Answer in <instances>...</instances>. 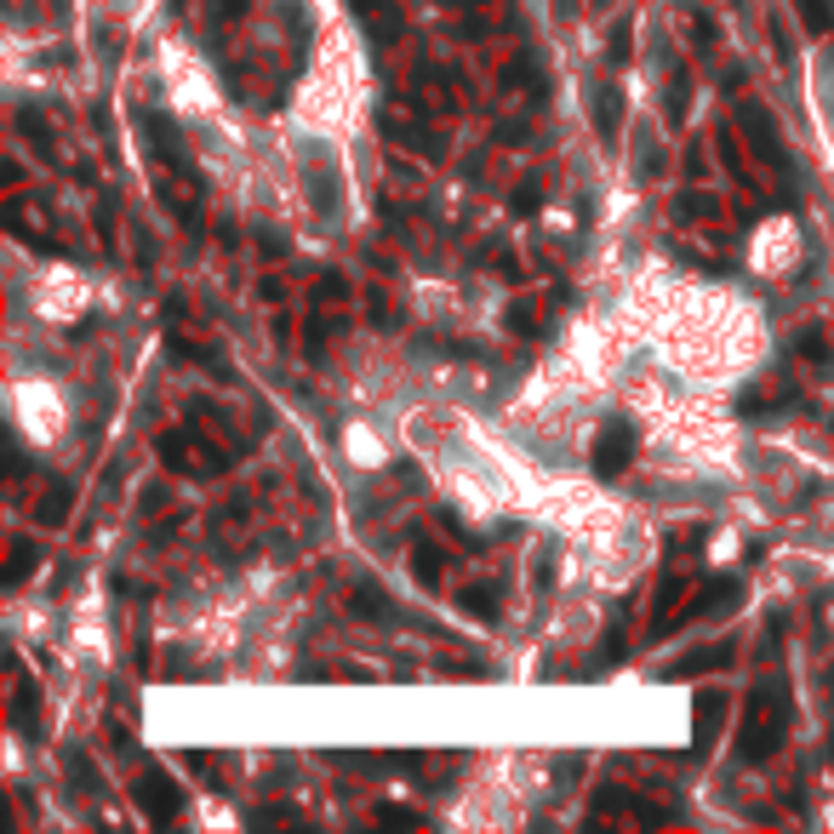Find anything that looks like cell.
<instances>
[{"mask_svg":"<svg viewBox=\"0 0 834 834\" xmlns=\"http://www.w3.org/2000/svg\"><path fill=\"white\" fill-rule=\"evenodd\" d=\"M789 720H794V704H789V686L783 675L772 680L766 675L749 697H743V720H738V760L743 766H760V760H772L789 738Z\"/></svg>","mask_w":834,"mask_h":834,"instance_id":"cell-1","label":"cell"},{"mask_svg":"<svg viewBox=\"0 0 834 834\" xmlns=\"http://www.w3.org/2000/svg\"><path fill=\"white\" fill-rule=\"evenodd\" d=\"M731 115H738V131H743V144L754 149V160L766 166V172H778V183H783V194H789V207H794V189H800V178H794V155H789V144H783V131H778V120L766 115L754 97H743V104H731Z\"/></svg>","mask_w":834,"mask_h":834,"instance_id":"cell-2","label":"cell"},{"mask_svg":"<svg viewBox=\"0 0 834 834\" xmlns=\"http://www.w3.org/2000/svg\"><path fill=\"white\" fill-rule=\"evenodd\" d=\"M160 463H166L172 475H200V481H212V475L229 469L223 452L207 446L200 435H189V429H172V435H160Z\"/></svg>","mask_w":834,"mask_h":834,"instance_id":"cell-3","label":"cell"},{"mask_svg":"<svg viewBox=\"0 0 834 834\" xmlns=\"http://www.w3.org/2000/svg\"><path fill=\"white\" fill-rule=\"evenodd\" d=\"M635 452H641V435H635V429H629L623 418H612V423L594 435V446H589V469H594V481H617L629 463H635Z\"/></svg>","mask_w":834,"mask_h":834,"instance_id":"cell-4","label":"cell"},{"mask_svg":"<svg viewBox=\"0 0 834 834\" xmlns=\"http://www.w3.org/2000/svg\"><path fill=\"white\" fill-rule=\"evenodd\" d=\"M131 794H138V806H144L149 823H178V812H183V789H178L172 772H160V766H149Z\"/></svg>","mask_w":834,"mask_h":834,"instance_id":"cell-5","label":"cell"},{"mask_svg":"<svg viewBox=\"0 0 834 834\" xmlns=\"http://www.w3.org/2000/svg\"><path fill=\"white\" fill-rule=\"evenodd\" d=\"M738 600H743V583H738V578H709V583L697 589V594L686 600V606L675 612V629H680V623H704V617H720V612H731V606H738Z\"/></svg>","mask_w":834,"mask_h":834,"instance_id":"cell-6","label":"cell"},{"mask_svg":"<svg viewBox=\"0 0 834 834\" xmlns=\"http://www.w3.org/2000/svg\"><path fill=\"white\" fill-rule=\"evenodd\" d=\"M731 657H738V641H709V646H697V652L675 657L669 669H663V680H697V675L731 669Z\"/></svg>","mask_w":834,"mask_h":834,"instance_id":"cell-7","label":"cell"},{"mask_svg":"<svg viewBox=\"0 0 834 834\" xmlns=\"http://www.w3.org/2000/svg\"><path fill=\"white\" fill-rule=\"evenodd\" d=\"M349 7H355V18L366 23V35H372L378 46H394L400 35H407V18H400L394 0H349Z\"/></svg>","mask_w":834,"mask_h":834,"instance_id":"cell-8","label":"cell"},{"mask_svg":"<svg viewBox=\"0 0 834 834\" xmlns=\"http://www.w3.org/2000/svg\"><path fill=\"white\" fill-rule=\"evenodd\" d=\"M726 709H731V697H720V692H704V697L692 704V754H709V749H715Z\"/></svg>","mask_w":834,"mask_h":834,"instance_id":"cell-9","label":"cell"},{"mask_svg":"<svg viewBox=\"0 0 834 834\" xmlns=\"http://www.w3.org/2000/svg\"><path fill=\"white\" fill-rule=\"evenodd\" d=\"M680 600H686V578H680V566H669V572H663V583H657V600H652V641L675 635Z\"/></svg>","mask_w":834,"mask_h":834,"instance_id":"cell-10","label":"cell"},{"mask_svg":"<svg viewBox=\"0 0 834 834\" xmlns=\"http://www.w3.org/2000/svg\"><path fill=\"white\" fill-rule=\"evenodd\" d=\"M589 115H594L600 144H617V131H623V92H617V81H600L589 92Z\"/></svg>","mask_w":834,"mask_h":834,"instance_id":"cell-11","label":"cell"},{"mask_svg":"<svg viewBox=\"0 0 834 834\" xmlns=\"http://www.w3.org/2000/svg\"><path fill=\"white\" fill-rule=\"evenodd\" d=\"M138 126L149 131V144H155V160H166V166H189V155H183V138H178V126L166 120L160 109H144V115H138Z\"/></svg>","mask_w":834,"mask_h":834,"instance_id":"cell-12","label":"cell"},{"mask_svg":"<svg viewBox=\"0 0 834 834\" xmlns=\"http://www.w3.org/2000/svg\"><path fill=\"white\" fill-rule=\"evenodd\" d=\"M383 131L389 138H400V144H418L429 160H441L446 155V144H441V131H423L418 120H407V115H394V109H383Z\"/></svg>","mask_w":834,"mask_h":834,"instance_id":"cell-13","label":"cell"},{"mask_svg":"<svg viewBox=\"0 0 834 834\" xmlns=\"http://www.w3.org/2000/svg\"><path fill=\"white\" fill-rule=\"evenodd\" d=\"M497 606H504V589H497V583H469V589H457V612L475 617V623H497Z\"/></svg>","mask_w":834,"mask_h":834,"instance_id":"cell-14","label":"cell"},{"mask_svg":"<svg viewBox=\"0 0 834 834\" xmlns=\"http://www.w3.org/2000/svg\"><path fill=\"white\" fill-rule=\"evenodd\" d=\"M70 509H75V486L70 481H46L41 504H35V520L57 531V526H70Z\"/></svg>","mask_w":834,"mask_h":834,"instance_id":"cell-15","label":"cell"},{"mask_svg":"<svg viewBox=\"0 0 834 834\" xmlns=\"http://www.w3.org/2000/svg\"><path fill=\"white\" fill-rule=\"evenodd\" d=\"M497 86H504V92H531V97H549V81L538 75V57H531V52H520V57L509 63V70L497 75Z\"/></svg>","mask_w":834,"mask_h":834,"instance_id":"cell-16","label":"cell"},{"mask_svg":"<svg viewBox=\"0 0 834 834\" xmlns=\"http://www.w3.org/2000/svg\"><path fill=\"white\" fill-rule=\"evenodd\" d=\"M349 612H355L360 623H400V612L389 606V594H383L378 583H360V589L349 594Z\"/></svg>","mask_w":834,"mask_h":834,"instance_id":"cell-17","label":"cell"},{"mask_svg":"<svg viewBox=\"0 0 834 834\" xmlns=\"http://www.w3.org/2000/svg\"><path fill=\"white\" fill-rule=\"evenodd\" d=\"M686 109H692V70H669V81H663V120L680 131Z\"/></svg>","mask_w":834,"mask_h":834,"instance_id":"cell-18","label":"cell"},{"mask_svg":"<svg viewBox=\"0 0 834 834\" xmlns=\"http://www.w3.org/2000/svg\"><path fill=\"white\" fill-rule=\"evenodd\" d=\"M669 218H675V223H709V218H720V200H715V194H704V189H692V194H675Z\"/></svg>","mask_w":834,"mask_h":834,"instance_id":"cell-19","label":"cell"},{"mask_svg":"<svg viewBox=\"0 0 834 834\" xmlns=\"http://www.w3.org/2000/svg\"><path fill=\"white\" fill-rule=\"evenodd\" d=\"M789 400H794V383H766V389H749L743 400H738V412L743 418H760V412H772V407H789Z\"/></svg>","mask_w":834,"mask_h":834,"instance_id":"cell-20","label":"cell"},{"mask_svg":"<svg viewBox=\"0 0 834 834\" xmlns=\"http://www.w3.org/2000/svg\"><path fill=\"white\" fill-rule=\"evenodd\" d=\"M794 355L806 360V366H828V360H834L828 331H823V326H800V331H794Z\"/></svg>","mask_w":834,"mask_h":834,"instance_id":"cell-21","label":"cell"},{"mask_svg":"<svg viewBox=\"0 0 834 834\" xmlns=\"http://www.w3.org/2000/svg\"><path fill=\"white\" fill-rule=\"evenodd\" d=\"M441 560H446V555H441L435 543H429V538H418V543H412V572H418V583H423V589H441Z\"/></svg>","mask_w":834,"mask_h":834,"instance_id":"cell-22","label":"cell"},{"mask_svg":"<svg viewBox=\"0 0 834 834\" xmlns=\"http://www.w3.org/2000/svg\"><path fill=\"white\" fill-rule=\"evenodd\" d=\"M18 131H23V138L35 144L41 155H52V144H57V138H52V120H46L35 104H23V109H18Z\"/></svg>","mask_w":834,"mask_h":834,"instance_id":"cell-23","label":"cell"},{"mask_svg":"<svg viewBox=\"0 0 834 834\" xmlns=\"http://www.w3.org/2000/svg\"><path fill=\"white\" fill-rule=\"evenodd\" d=\"M794 12L800 23H806V35H834V0H794Z\"/></svg>","mask_w":834,"mask_h":834,"instance_id":"cell-24","label":"cell"},{"mask_svg":"<svg viewBox=\"0 0 834 834\" xmlns=\"http://www.w3.org/2000/svg\"><path fill=\"white\" fill-rule=\"evenodd\" d=\"M457 97H463L457 86H446V81H441L435 70H423V109H435V115H452V109H457Z\"/></svg>","mask_w":834,"mask_h":834,"instance_id":"cell-25","label":"cell"},{"mask_svg":"<svg viewBox=\"0 0 834 834\" xmlns=\"http://www.w3.org/2000/svg\"><path fill=\"white\" fill-rule=\"evenodd\" d=\"M12 726L29 731V738L41 731V720H35V680H18V692H12Z\"/></svg>","mask_w":834,"mask_h":834,"instance_id":"cell-26","label":"cell"},{"mask_svg":"<svg viewBox=\"0 0 834 834\" xmlns=\"http://www.w3.org/2000/svg\"><path fill=\"white\" fill-rule=\"evenodd\" d=\"M304 331H309V338H304V355H309V360H326V355H331V344H338V331H344V326H338V320H320V315H315V320H309Z\"/></svg>","mask_w":834,"mask_h":834,"instance_id":"cell-27","label":"cell"},{"mask_svg":"<svg viewBox=\"0 0 834 834\" xmlns=\"http://www.w3.org/2000/svg\"><path fill=\"white\" fill-rule=\"evenodd\" d=\"M35 560H41V549L29 543V538H12V560H7V589H18L29 572H35Z\"/></svg>","mask_w":834,"mask_h":834,"instance_id":"cell-28","label":"cell"},{"mask_svg":"<svg viewBox=\"0 0 834 834\" xmlns=\"http://www.w3.org/2000/svg\"><path fill=\"white\" fill-rule=\"evenodd\" d=\"M606 52H612V63L623 70V63H635V18H617L612 23V41H606Z\"/></svg>","mask_w":834,"mask_h":834,"instance_id":"cell-29","label":"cell"},{"mask_svg":"<svg viewBox=\"0 0 834 834\" xmlns=\"http://www.w3.org/2000/svg\"><path fill=\"white\" fill-rule=\"evenodd\" d=\"M166 349H172L178 360H194V366H218V349H207V344L183 338V331H166Z\"/></svg>","mask_w":834,"mask_h":834,"instance_id":"cell-30","label":"cell"},{"mask_svg":"<svg viewBox=\"0 0 834 834\" xmlns=\"http://www.w3.org/2000/svg\"><path fill=\"white\" fill-rule=\"evenodd\" d=\"M63 766H70V778H75V789H81V794H97V789H104V778H97V766H92L81 749H70V754H63Z\"/></svg>","mask_w":834,"mask_h":834,"instance_id":"cell-31","label":"cell"},{"mask_svg":"<svg viewBox=\"0 0 834 834\" xmlns=\"http://www.w3.org/2000/svg\"><path fill=\"white\" fill-rule=\"evenodd\" d=\"M509 207H515V218H531V212L543 207V183H538V178H520V183H515V200H509Z\"/></svg>","mask_w":834,"mask_h":834,"instance_id":"cell-32","label":"cell"},{"mask_svg":"<svg viewBox=\"0 0 834 834\" xmlns=\"http://www.w3.org/2000/svg\"><path fill=\"white\" fill-rule=\"evenodd\" d=\"M538 326H543V320H538V309H531L526 297H520V304H509V331H515V338H543Z\"/></svg>","mask_w":834,"mask_h":834,"instance_id":"cell-33","label":"cell"},{"mask_svg":"<svg viewBox=\"0 0 834 834\" xmlns=\"http://www.w3.org/2000/svg\"><path fill=\"white\" fill-rule=\"evenodd\" d=\"M344 297H349V281H344L338 270L315 275V304H344Z\"/></svg>","mask_w":834,"mask_h":834,"instance_id":"cell-34","label":"cell"},{"mask_svg":"<svg viewBox=\"0 0 834 834\" xmlns=\"http://www.w3.org/2000/svg\"><path fill=\"white\" fill-rule=\"evenodd\" d=\"M692 41H697V52H715V41H720L715 12H692Z\"/></svg>","mask_w":834,"mask_h":834,"instance_id":"cell-35","label":"cell"},{"mask_svg":"<svg viewBox=\"0 0 834 834\" xmlns=\"http://www.w3.org/2000/svg\"><path fill=\"white\" fill-rule=\"evenodd\" d=\"M97 235H104V246L115 252V194L109 189L97 194Z\"/></svg>","mask_w":834,"mask_h":834,"instance_id":"cell-36","label":"cell"},{"mask_svg":"<svg viewBox=\"0 0 834 834\" xmlns=\"http://www.w3.org/2000/svg\"><path fill=\"white\" fill-rule=\"evenodd\" d=\"M246 7H252V0H218V18H212V35H218V29H223V23H241V18H246Z\"/></svg>","mask_w":834,"mask_h":834,"instance_id":"cell-37","label":"cell"},{"mask_svg":"<svg viewBox=\"0 0 834 834\" xmlns=\"http://www.w3.org/2000/svg\"><path fill=\"white\" fill-rule=\"evenodd\" d=\"M257 252H263V257H286L292 246H286L281 229H257Z\"/></svg>","mask_w":834,"mask_h":834,"instance_id":"cell-38","label":"cell"},{"mask_svg":"<svg viewBox=\"0 0 834 834\" xmlns=\"http://www.w3.org/2000/svg\"><path fill=\"white\" fill-rule=\"evenodd\" d=\"M378 823H394V828H418L423 817L412 806H378Z\"/></svg>","mask_w":834,"mask_h":834,"instance_id":"cell-39","label":"cell"},{"mask_svg":"<svg viewBox=\"0 0 834 834\" xmlns=\"http://www.w3.org/2000/svg\"><path fill=\"white\" fill-rule=\"evenodd\" d=\"M366 304H372V320L378 326H389L394 315H389V297H383V286H366Z\"/></svg>","mask_w":834,"mask_h":834,"instance_id":"cell-40","label":"cell"},{"mask_svg":"<svg viewBox=\"0 0 834 834\" xmlns=\"http://www.w3.org/2000/svg\"><path fill=\"white\" fill-rule=\"evenodd\" d=\"M252 823H304L292 806H263V812H252Z\"/></svg>","mask_w":834,"mask_h":834,"instance_id":"cell-41","label":"cell"},{"mask_svg":"<svg viewBox=\"0 0 834 834\" xmlns=\"http://www.w3.org/2000/svg\"><path fill=\"white\" fill-rule=\"evenodd\" d=\"M183 315H189V297H178V292H172V297H166V326H178Z\"/></svg>","mask_w":834,"mask_h":834,"instance_id":"cell-42","label":"cell"},{"mask_svg":"<svg viewBox=\"0 0 834 834\" xmlns=\"http://www.w3.org/2000/svg\"><path fill=\"white\" fill-rule=\"evenodd\" d=\"M531 583H538V589L555 583V560H549V555H538V572H531Z\"/></svg>","mask_w":834,"mask_h":834,"instance_id":"cell-43","label":"cell"},{"mask_svg":"<svg viewBox=\"0 0 834 834\" xmlns=\"http://www.w3.org/2000/svg\"><path fill=\"white\" fill-rule=\"evenodd\" d=\"M0 183L18 189V183H23V166H18V160H7V166H0Z\"/></svg>","mask_w":834,"mask_h":834,"instance_id":"cell-44","label":"cell"},{"mask_svg":"<svg viewBox=\"0 0 834 834\" xmlns=\"http://www.w3.org/2000/svg\"><path fill=\"white\" fill-rule=\"evenodd\" d=\"M257 297H263V304H281L286 286H281V281H263V286H257Z\"/></svg>","mask_w":834,"mask_h":834,"instance_id":"cell-45","label":"cell"},{"mask_svg":"<svg viewBox=\"0 0 834 834\" xmlns=\"http://www.w3.org/2000/svg\"><path fill=\"white\" fill-rule=\"evenodd\" d=\"M446 7H481V0H446Z\"/></svg>","mask_w":834,"mask_h":834,"instance_id":"cell-46","label":"cell"},{"mask_svg":"<svg viewBox=\"0 0 834 834\" xmlns=\"http://www.w3.org/2000/svg\"><path fill=\"white\" fill-rule=\"evenodd\" d=\"M823 680H828V692H834V663H828V675H823Z\"/></svg>","mask_w":834,"mask_h":834,"instance_id":"cell-47","label":"cell"},{"mask_svg":"<svg viewBox=\"0 0 834 834\" xmlns=\"http://www.w3.org/2000/svg\"><path fill=\"white\" fill-rule=\"evenodd\" d=\"M828 760H834V738H828Z\"/></svg>","mask_w":834,"mask_h":834,"instance_id":"cell-48","label":"cell"},{"mask_svg":"<svg viewBox=\"0 0 834 834\" xmlns=\"http://www.w3.org/2000/svg\"><path fill=\"white\" fill-rule=\"evenodd\" d=\"M560 7H566V12H572V0H560Z\"/></svg>","mask_w":834,"mask_h":834,"instance_id":"cell-49","label":"cell"}]
</instances>
